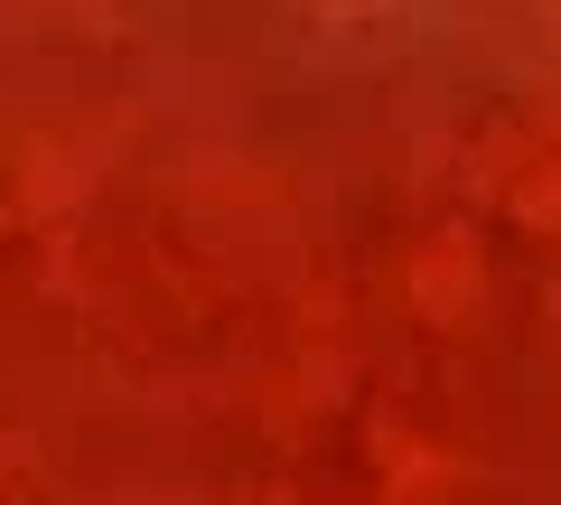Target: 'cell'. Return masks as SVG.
Listing matches in <instances>:
<instances>
[{
  "label": "cell",
  "instance_id": "obj_1",
  "mask_svg": "<svg viewBox=\"0 0 561 505\" xmlns=\"http://www.w3.org/2000/svg\"><path fill=\"white\" fill-rule=\"evenodd\" d=\"M468 187H478L496 216L534 225V234H561V122H524V113L478 122Z\"/></svg>",
  "mask_w": 561,
  "mask_h": 505
},
{
  "label": "cell",
  "instance_id": "obj_2",
  "mask_svg": "<svg viewBox=\"0 0 561 505\" xmlns=\"http://www.w3.org/2000/svg\"><path fill=\"white\" fill-rule=\"evenodd\" d=\"M412 290H421V309H431V319L468 309V300H478V243H468V234H431V243H421Z\"/></svg>",
  "mask_w": 561,
  "mask_h": 505
},
{
  "label": "cell",
  "instance_id": "obj_3",
  "mask_svg": "<svg viewBox=\"0 0 561 505\" xmlns=\"http://www.w3.org/2000/svg\"><path fill=\"white\" fill-rule=\"evenodd\" d=\"M393 0H309V20H328V28H365V20H383Z\"/></svg>",
  "mask_w": 561,
  "mask_h": 505
}]
</instances>
